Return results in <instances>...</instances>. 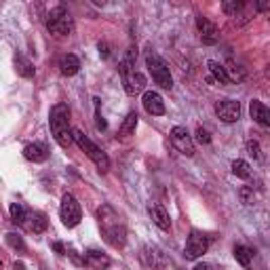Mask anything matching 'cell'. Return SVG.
I'll use <instances>...</instances> for the list:
<instances>
[{
    "instance_id": "6da1fadb",
    "label": "cell",
    "mask_w": 270,
    "mask_h": 270,
    "mask_svg": "<svg viewBox=\"0 0 270 270\" xmlns=\"http://www.w3.org/2000/svg\"><path fill=\"white\" fill-rule=\"evenodd\" d=\"M97 218H99L103 239L108 241L112 247L123 249L127 243V230H125V224L121 222V215L116 213L110 205H103L97 209Z\"/></svg>"
},
{
    "instance_id": "7a4b0ae2",
    "label": "cell",
    "mask_w": 270,
    "mask_h": 270,
    "mask_svg": "<svg viewBox=\"0 0 270 270\" xmlns=\"http://www.w3.org/2000/svg\"><path fill=\"white\" fill-rule=\"evenodd\" d=\"M49 123H51V131L55 142L60 144L62 148H68L72 144V129H70V108L66 103H55L51 108V116H49Z\"/></svg>"
},
{
    "instance_id": "3957f363",
    "label": "cell",
    "mask_w": 270,
    "mask_h": 270,
    "mask_svg": "<svg viewBox=\"0 0 270 270\" xmlns=\"http://www.w3.org/2000/svg\"><path fill=\"white\" fill-rule=\"evenodd\" d=\"M72 142L85 152V154L95 163V165L99 167V171H108L110 169V158H108V154L97 146V144H93L91 139L80 131V129H72Z\"/></svg>"
},
{
    "instance_id": "277c9868",
    "label": "cell",
    "mask_w": 270,
    "mask_h": 270,
    "mask_svg": "<svg viewBox=\"0 0 270 270\" xmlns=\"http://www.w3.org/2000/svg\"><path fill=\"white\" fill-rule=\"evenodd\" d=\"M146 64H148V72L152 74V78H154V83L158 87H163V89H171L173 87V78H171V72H169V66L160 55L148 53Z\"/></svg>"
},
{
    "instance_id": "5b68a950",
    "label": "cell",
    "mask_w": 270,
    "mask_h": 270,
    "mask_svg": "<svg viewBox=\"0 0 270 270\" xmlns=\"http://www.w3.org/2000/svg\"><path fill=\"white\" fill-rule=\"evenodd\" d=\"M46 28H49L51 34H60V36H66L74 30V23L70 19V13L66 7H55L51 13H49V19H46Z\"/></svg>"
},
{
    "instance_id": "8992f818",
    "label": "cell",
    "mask_w": 270,
    "mask_h": 270,
    "mask_svg": "<svg viewBox=\"0 0 270 270\" xmlns=\"http://www.w3.org/2000/svg\"><path fill=\"white\" fill-rule=\"evenodd\" d=\"M60 215H62V222H64L68 228L78 226L80 218H83V211H80V205H78V201H76L72 194H64V196H62Z\"/></svg>"
},
{
    "instance_id": "52a82bcc",
    "label": "cell",
    "mask_w": 270,
    "mask_h": 270,
    "mask_svg": "<svg viewBox=\"0 0 270 270\" xmlns=\"http://www.w3.org/2000/svg\"><path fill=\"white\" fill-rule=\"evenodd\" d=\"M207 249H209V237L198 230H192L186 241V249H184L186 260H196V257L207 253Z\"/></svg>"
},
{
    "instance_id": "ba28073f",
    "label": "cell",
    "mask_w": 270,
    "mask_h": 270,
    "mask_svg": "<svg viewBox=\"0 0 270 270\" xmlns=\"http://www.w3.org/2000/svg\"><path fill=\"white\" fill-rule=\"evenodd\" d=\"M171 144L175 146V150L182 152L184 156H194V144H192V137L190 133L186 131V127H173L171 129Z\"/></svg>"
},
{
    "instance_id": "9c48e42d",
    "label": "cell",
    "mask_w": 270,
    "mask_h": 270,
    "mask_svg": "<svg viewBox=\"0 0 270 270\" xmlns=\"http://www.w3.org/2000/svg\"><path fill=\"white\" fill-rule=\"evenodd\" d=\"M215 114L224 123H237L241 119V103L234 99H222L215 103Z\"/></svg>"
},
{
    "instance_id": "30bf717a",
    "label": "cell",
    "mask_w": 270,
    "mask_h": 270,
    "mask_svg": "<svg viewBox=\"0 0 270 270\" xmlns=\"http://www.w3.org/2000/svg\"><path fill=\"white\" fill-rule=\"evenodd\" d=\"M142 103H144L146 112L152 114V116L165 114V101H163V97L158 95L156 91H146V93H144V97H142Z\"/></svg>"
},
{
    "instance_id": "8fae6325",
    "label": "cell",
    "mask_w": 270,
    "mask_h": 270,
    "mask_svg": "<svg viewBox=\"0 0 270 270\" xmlns=\"http://www.w3.org/2000/svg\"><path fill=\"white\" fill-rule=\"evenodd\" d=\"M123 85H125L127 95H137V93H142L146 89V76L133 70V72L123 76Z\"/></svg>"
},
{
    "instance_id": "7c38bea8",
    "label": "cell",
    "mask_w": 270,
    "mask_h": 270,
    "mask_svg": "<svg viewBox=\"0 0 270 270\" xmlns=\"http://www.w3.org/2000/svg\"><path fill=\"white\" fill-rule=\"evenodd\" d=\"M196 28H198V32H201V40L205 42V44H215L218 42V28L211 23L209 19H205V17H196Z\"/></svg>"
},
{
    "instance_id": "4fadbf2b",
    "label": "cell",
    "mask_w": 270,
    "mask_h": 270,
    "mask_svg": "<svg viewBox=\"0 0 270 270\" xmlns=\"http://www.w3.org/2000/svg\"><path fill=\"white\" fill-rule=\"evenodd\" d=\"M83 264H87L93 270H105V268H110V257H105L103 253H99L95 249H89V251H85Z\"/></svg>"
},
{
    "instance_id": "5bb4252c",
    "label": "cell",
    "mask_w": 270,
    "mask_h": 270,
    "mask_svg": "<svg viewBox=\"0 0 270 270\" xmlns=\"http://www.w3.org/2000/svg\"><path fill=\"white\" fill-rule=\"evenodd\" d=\"M249 114H251V119H253L257 125H262V127H268V125H270V112H268V108H266L262 101L253 99V101L249 103Z\"/></svg>"
},
{
    "instance_id": "9a60e30c",
    "label": "cell",
    "mask_w": 270,
    "mask_h": 270,
    "mask_svg": "<svg viewBox=\"0 0 270 270\" xmlns=\"http://www.w3.org/2000/svg\"><path fill=\"white\" fill-rule=\"evenodd\" d=\"M150 218L152 222L160 228V230H171V220H169V213L165 211L163 205H150Z\"/></svg>"
},
{
    "instance_id": "2e32d148",
    "label": "cell",
    "mask_w": 270,
    "mask_h": 270,
    "mask_svg": "<svg viewBox=\"0 0 270 270\" xmlns=\"http://www.w3.org/2000/svg\"><path fill=\"white\" fill-rule=\"evenodd\" d=\"M23 156H26L28 160H32V163H44L46 158H49V150H46V146H42V144H28L26 148H23Z\"/></svg>"
},
{
    "instance_id": "e0dca14e",
    "label": "cell",
    "mask_w": 270,
    "mask_h": 270,
    "mask_svg": "<svg viewBox=\"0 0 270 270\" xmlns=\"http://www.w3.org/2000/svg\"><path fill=\"white\" fill-rule=\"evenodd\" d=\"M60 70H62V74L64 76H74L78 70H80V62H78V57L76 55H64L62 57V62H60Z\"/></svg>"
},
{
    "instance_id": "ac0fdd59",
    "label": "cell",
    "mask_w": 270,
    "mask_h": 270,
    "mask_svg": "<svg viewBox=\"0 0 270 270\" xmlns=\"http://www.w3.org/2000/svg\"><path fill=\"white\" fill-rule=\"evenodd\" d=\"M15 70H17V74L23 76V78H32L34 72H36V68H34V64L30 60H26L23 55H15Z\"/></svg>"
},
{
    "instance_id": "d6986e66",
    "label": "cell",
    "mask_w": 270,
    "mask_h": 270,
    "mask_svg": "<svg viewBox=\"0 0 270 270\" xmlns=\"http://www.w3.org/2000/svg\"><path fill=\"white\" fill-rule=\"evenodd\" d=\"M207 66H209L211 74H213V78L218 80L220 85H228V83H230V80H228V72H226V68L222 66L220 62H215V60H209V62H207Z\"/></svg>"
},
{
    "instance_id": "ffe728a7",
    "label": "cell",
    "mask_w": 270,
    "mask_h": 270,
    "mask_svg": "<svg viewBox=\"0 0 270 270\" xmlns=\"http://www.w3.org/2000/svg\"><path fill=\"white\" fill-rule=\"evenodd\" d=\"M232 173L237 175V178H241V180H249L251 178V165L247 160L237 158V160H232Z\"/></svg>"
},
{
    "instance_id": "44dd1931",
    "label": "cell",
    "mask_w": 270,
    "mask_h": 270,
    "mask_svg": "<svg viewBox=\"0 0 270 270\" xmlns=\"http://www.w3.org/2000/svg\"><path fill=\"white\" fill-rule=\"evenodd\" d=\"M234 260L241 266H249L253 260V251L249 247H245V245H237V247H234Z\"/></svg>"
},
{
    "instance_id": "7402d4cb",
    "label": "cell",
    "mask_w": 270,
    "mask_h": 270,
    "mask_svg": "<svg viewBox=\"0 0 270 270\" xmlns=\"http://www.w3.org/2000/svg\"><path fill=\"white\" fill-rule=\"evenodd\" d=\"M135 127H137V114H135V112H129L127 119H125L123 125H121V133H123V135H131V133L135 131Z\"/></svg>"
},
{
    "instance_id": "603a6c76",
    "label": "cell",
    "mask_w": 270,
    "mask_h": 270,
    "mask_svg": "<svg viewBox=\"0 0 270 270\" xmlns=\"http://www.w3.org/2000/svg\"><path fill=\"white\" fill-rule=\"evenodd\" d=\"M9 211H11V222H15V224H23L26 222V209H23L21 203H13Z\"/></svg>"
},
{
    "instance_id": "cb8c5ba5",
    "label": "cell",
    "mask_w": 270,
    "mask_h": 270,
    "mask_svg": "<svg viewBox=\"0 0 270 270\" xmlns=\"http://www.w3.org/2000/svg\"><path fill=\"white\" fill-rule=\"evenodd\" d=\"M7 243H9L13 249L26 251V243H23V239L19 237V234H15V232H9V234H7Z\"/></svg>"
},
{
    "instance_id": "d4e9b609",
    "label": "cell",
    "mask_w": 270,
    "mask_h": 270,
    "mask_svg": "<svg viewBox=\"0 0 270 270\" xmlns=\"http://www.w3.org/2000/svg\"><path fill=\"white\" fill-rule=\"evenodd\" d=\"M243 7H245V3H241V0H239V3H237V0H226V3L222 5L224 13H228V15H237Z\"/></svg>"
},
{
    "instance_id": "484cf974",
    "label": "cell",
    "mask_w": 270,
    "mask_h": 270,
    "mask_svg": "<svg viewBox=\"0 0 270 270\" xmlns=\"http://www.w3.org/2000/svg\"><path fill=\"white\" fill-rule=\"evenodd\" d=\"M46 226H49V222H46V215H44V213H34V224H32L34 232H44Z\"/></svg>"
},
{
    "instance_id": "4316f807",
    "label": "cell",
    "mask_w": 270,
    "mask_h": 270,
    "mask_svg": "<svg viewBox=\"0 0 270 270\" xmlns=\"http://www.w3.org/2000/svg\"><path fill=\"white\" fill-rule=\"evenodd\" d=\"M247 152H249L253 158H262V154H260V144L253 142V139H249V142H247Z\"/></svg>"
},
{
    "instance_id": "83f0119b",
    "label": "cell",
    "mask_w": 270,
    "mask_h": 270,
    "mask_svg": "<svg viewBox=\"0 0 270 270\" xmlns=\"http://www.w3.org/2000/svg\"><path fill=\"white\" fill-rule=\"evenodd\" d=\"M196 139H198V142H201V144H209V142H211V135H209V131H207V129L198 127V129H196Z\"/></svg>"
},
{
    "instance_id": "f1b7e54d",
    "label": "cell",
    "mask_w": 270,
    "mask_h": 270,
    "mask_svg": "<svg viewBox=\"0 0 270 270\" xmlns=\"http://www.w3.org/2000/svg\"><path fill=\"white\" fill-rule=\"evenodd\" d=\"M99 53H101V57H108V55H110L108 44H101V42H99Z\"/></svg>"
},
{
    "instance_id": "f546056e",
    "label": "cell",
    "mask_w": 270,
    "mask_h": 270,
    "mask_svg": "<svg viewBox=\"0 0 270 270\" xmlns=\"http://www.w3.org/2000/svg\"><path fill=\"white\" fill-rule=\"evenodd\" d=\"M95 119H97V127H99V129H105V127H108V125H105V121H103V116H101L99 112H97Z\"/></svg>"
},
{
    "instance_id": "4dcf8cb0",
    "label": "cell",
    "mask_w": 270,
    "mask_h": 270,
    "mask_svg": "<svg viewBox=\"0 0 270 270\" xmlns=\"http://www.w3.org/2000/svg\"><path fill=\"white\" fill-rule=\"evenodd\" d=\"M194 270H213V266L203 262V264H196V266H194Z\"/></svg>"
},
{
    "instance_id": "1f68e13d",
    "label": "cell",
    "mask_w": 270,
    "mask_h": 270,
    "mask_svg": "<svg viewBox=\"0 0 270 270\" xmlns=\"http://www.w3.org/2000/svg\"><path fill=\"white\" fill-rule=\"evenodd\" d=\"M257 9H260V11H266V9H268V3H260V5H257Z\"/></svg>"
}]
</instances>
